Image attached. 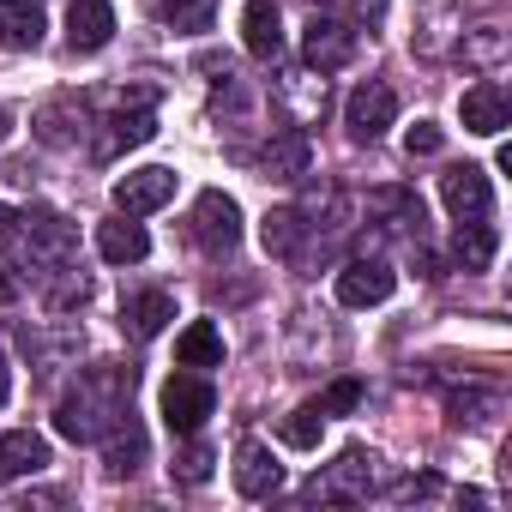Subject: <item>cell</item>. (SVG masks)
Instances as JSON below:
<instances>
[{"label": "cell", "instance_id": "cell-1", "mask_svg": "<svg viewBox=\"0 0 512 512\" xmlns=\"http://www.w3.org/2000/svg\"><path fill=\"white\" fill-rule=\"evenodd\" d=\"M19 241L31 247V260L49 266V272H67L73 253H79V229H73L61 211H43V205L19 211Z\"/></svg>", "mask_w": 512, "mask_h": 512}, {"label": "cell", "instance_id": "cell-2", "mask_svg": "<svg viewBox=\"0 0 512 512\" xmlns=\"http://www.w3.org/2000/svg\"><path fill=\"white\" fill-rule=\"evenodd\" d=\"M163 422H169V434H199L205 428V416L217 410V386L199 374V368H187V374H169L163 380Z\"/></svg>", "mask_w": 512, "mask_h": 512}, {"label": "cell", "instance_id": "cell-3", "mask_svg": "<svg viewBox=\"0 0 512 512\" xmlns=\"http://www.w3.org/2000/svg\"><path fill=\"white\" fill-rule=\"evenodd\" d=\"M380 488V452H338V464H326V476L308 482V500H368Z\"/></svg>", "mask_w": 512, "mask_h": 512}, {"label": "cell", "instance_id": "cell-4", "mask_svg": "<svg viewBox=\"0 0 512 512\" xmlns=\"http://www.w3.org/2000/svg\"><path fill=\"white\" fill-rule=\"evenodd\" d=\"M350 55H356V25L344 13H314L302 31V61L314 73H338V67H350Z\"/></svg>", "mask_w": 512, "mask_h": 512}, {"label": "cell", "instance_id": "cell-5", "mask_svg": "<svg viewBox=\"0 0 512 512\" xmlns=\"http://www.w3.org/2000/svg\"><path fill=\"white\" fill-rule=\"evenodd\" d=\"M187 235L205 247V253H229L235 241H241V205L229 199V193H217V187H205L199 199H193V217H187Z\"/></svg>", "mask_w": 512, "mask_h": 512}, {"label": "cell", "instance_id": "cell-6", "mask_svg": "<svg viewBox=\"0 0 512 512\" xmlns=\"http://www.w3.org/2000/svg\"><path fill=\"white\" fill-rule=\"evenodd\" d=\"M392 121H398V97H392V85L368 79V85H356V91H350V103H344V127H350V139L374 145Z\"/></svg>", "mask_w": 512, "mask_h": 512}, {"label": "cell", "instance_id": "cell-7", "mask_svg": "<svg viewBox=\"0 0 512 512\" xmlns=\"http://www.w3.org/2000/svg\"><path fill=\"white\" fill-rule=\"evenodd\" d=\"M169 199H175V169H163V163L127 169V175L115 181V211H127V217H151V211H163Z\"/></svg>", "mask_w": 512, "mask_h": 512}, {"label": "cell", "instance_id": "cell-8", "mask_svg": "<svg viewBox=\"0 0 512 512\" xmlns=\"http://www.w3.org/2000/svg\"><path fill=\"white\" fill-rule=\"evenodd\" d=\"M440 199H446V211H452L458 223H476V217H488V211H494L488 169H476V163H452V169L440 175Z\"/></svg>", "mask_w": 512, "mask_h": 512}, {"label": "cell", "instance_id": "cell-9", "mask_svg": "<svg viewBox=\"0 0 512 512\" xmlns=\"http://www.w3.org/2000/svg\"><path fill=\"white\" fill-rule=\"evenodd\" d=\"M392 290H398V272L386 260H350L338 272V302L344 308H380Z\"/></svg>", "mask_w": 512, "mask_h": 512}, {"label": "cell", "instance_id": "cell-10", "mask_svg": "<svg viewBox=\"0 0 512 512\" xmlns=\"http://www.w3.org/2000/svg\"><path fill=\"white\" fill-rule=\"evenodd\" d=\"M458 121H464V133H476V139H494V133H506V121H512V103H506V91H500L494 79H482V85H470V91H464V103H458Z\"/></svg>", "mask_w": 512, "mask_h": 512}, {"label": "cell", "instance_id": "cell-11", "mask_svg": "<svg viewBox=\"0 0 512 512\" xmlns=\"http://www.w3.org/2000/svg\"><path fill=\"white\" fill-rule=\"evenodd\" d=\"M278 103L290 109V127H314L326 115V73H314V67L284 73L278 79Z\"/></svg>", "mask_w": 512, "mask_h": 512}, {"label": "cell", "instance_id": "cell-12", "mask_svg": "<svg viewBox=\"0 0 512 512\" xmlns=\"http://www.w3.org/2000/svg\"><path fill=\"white\" fill-rule=\"evenodd\" d=\"M235 488H241L247 500H272V494L284 488V464L272 458V446L247 440V446L235 452Z\"/></svg>", "mask_w": 512, "mask_h": 512}, {"label": "cell", "instance_id": "cell-13", "mask_svg": "<svg viewBox=\"0 0 512 512\" xmlns=\"http://www.w3.org/2000/svg\"><path fill=\"white\" fill-rule=\"evenodd\" d=\"M308 163H314V139H308V127H284V133H272V145H266V157H260L266 181H302Z\"/></svg>", "mask_w": 512, "mask_h": 512}, {"label": "cell", "instance_id": "cell-14", "mask_svg": "<svg viewBox=\"0 0 512 512\" xmlns=\"http://www.w3.org/2000/svg\"><path fill=\"white\" fill-rule=\"evenodd\" d=\"M109 37H115V7L109 0H73V13H67L73 55H97V49H109Z\"/></svg>", "mask_w": 512, "mask_h": 512}, {"label": "cell", "instance_id": "cell-15", "mask_svg": "<svg viewBox=\"0 0 512 512\" xmlns=\"http://www.w3.org/2000/svg\"><path fill=\"white\" fill-rule=\"evenodd\" d=\"M241 43H247L253 61H278L284 55V19H278L272 0H247L241 7Z\"/></svg>", "mask_w": 512, "mask_h": 512}, {"label": "cell", "instance_id": "cell-16", "mask_svg": "<svg viewBox=\"0 0 512 512\" xmlns=\"http://www.w3.org/2000/svg\"><path fill=\"white\" fill-rule=\"evenodd\" d=\"M169 320H175V296L169 290H139V296L121 302V332L139 338V344H151Z\"/></svg>", "mask_w": 512, "mask_h": 512}, {"label": "cell", "instance_id": "cell-17", "mask_svg": "<svg viewBox=\"0 0 512 512\" xmlns=\"http://www.w3.org/2000/svg\"><path fill=\"white\" fill-rule=\"evenodd\" d=\"M103 464H109V476H133L145 464V428L133 422V410H121L103 428Z\"/></svg>", "mask_w": 512, "mask_h": 512}, {"label": "cell", "instance_id": "cell-18", "mask_svg": "<svg viewBox=\"0 0 512 512\" xmlns=\"http://www.w3.org/2000/svg\"><path fill=\"white\" fill-rule=\"evenodd\" d=\"M97 253L109 266H139L145 253H151V235H145V223H133L127 211L121 217H109L103 229H97Z\"/></svg>", "mask_w": 512, "mask_h": 512}, {"label": "cell", "instance_id": "cell-19", "mask_svg": "<svg viewBox=\"0 0 512 512\" xmlns=\"http://www.w3.org/2000/svg\"><path fill=\"white\" fill-rule=\"evenodd\" d=\"M49 464V440L31 434V428H13L0 434V482H19V476H37Z\"/></svg>", "mask_w": 512, "mask_h": 512}, {"label": "cell", "instance_id": "cell-20", "mask_svg": "<svg viewBox=\"0 0 512 512\" xmlns=\"http://www.w3.org/2000/svg\"><path fill=\"white\" fill-rule=\"evenodd\" d=\"M368 217H380V229H416L422 235V199L410 187H380L368 193Z\"/></svg>", "mask_w": 512, "mask_h": 512}, {"label": "cell", "instance_id": "cell-21", "mask_svg": "<svg viewBox=\"0 0 512 512\" xmlns=\"http://www.w3.org/2000/svg\"><path fill=\"white\" fill-rule=\"evenodd\" d=\"M175 362H181V368H199V374H205V368H223V332H217L211 320H193V326L175 338Z\"/></svg>", "mask_w": 512, "mask_h": 512}, {"label": "cell", "instance_id": "cell-22", "mask_svg": "<svg viewBox=\"0 0 512 512\" xmlns=\"http://www.w3.org/2000/svg\"><path fill=\"white\" fill-rule=\"evenodd\" d=\"M260 241H266V253H272V260H296V253H302V241H308V223H302V211H296V205H284V211H266V223H260Z\"/></svg>", "mask_w": 512, "mask_h": 512}, {"label": "cell", "instance_id": "cell-23", "mask_svg": "<svg viewBox=\"0 0 512 512\" xmlns=\"http://www.w3.org/2000/svg\"><path fill=\"white\" fill-rule=\"evenodd\" d=\"M0 43L7 49H37L43 43V7L37 0H7V7H0Z\"/></svg>", "mask_w": 512, "mask_h": 512}, {"label": "cell", "instance_id": "cell-24", "mask_svg": "<svg viewBox=\"0 0 512 512\" xmlns=\"http://www.w3.org/2000/svg\"><path fill=\"white\" fill-rule=\"evenodd\" d=\"M494 247H500V235L476 217V223H458V235H452V260H458L464 272H488V266H494Z\"/></svg>", "mask_w": 512, "mask_h": 512}, {"label": "cell", "instance_id": "cell-25", "mask_svg": "<svg viewBox=\"0 0 512 512\" xmlns=\"http://www.w3.org/2000/svg\"><path fill=\"white\" fill-rule=\"evenodd\" d=\"M278 434H284V446L314 452V446H320V434H326V410H320V404H302V410H290V416H284V428H278Z\"/></svg>", "mask_w": 512, "mask_h": 512}, {"label": "cell", "instance_id": "cell-26", "mask_svg": "<svg viewBox=\"0 0 512 512\" xmlns=\"http://www.w3.org/2000/svg\"><path fill=\"white\" fill-rule=\"evenodd\" d=\"M151 133H157V121H151L145 109H133V115L121 109V115L109 121V139H103V157H109V151H133V145H145Z\"/></svg>", "mask_w": 512, "mask_h": 512}, {"label": "cell", "instance_id": "cell-27", "mask_svg": "<svg viewBox=\"0 0 512 512\" xmlns=\"http://www.w3.org/2000/svg\"><path fill=\"white\" fill-rule=\"evenodd\" d=\"M163 13L175 31H205L211 25V0H163Z\"/></svg>", "mask_w": 512, "mask_h": 512}, {"label": "cell", "instance_id": "cell-28", "mask_svg": "<svg viewBox=\"0 0 512 512\" xmlns=\"http://www.w3.org/2000/svg\"><path fill=\"white\" fill-rule=\"evenodd\" d=\"M187 440H193V434H187ZM211 464H217V458H211V446H199V440H193V446H187V452H181L169 470H175L181 482H193V488H199V482L211 476Z\"/></svg>", "mask_w": 512, "mask_h": 512}, {"label": "cell", "instance_id": "cell-29", "mask_svg": "<svg viewBox=\"0 0 512 512\" xmlns=\"http://www.w3.org/2000/svg\"><path fill=\"white\" fill-rule=\"evenodd\" d=\"M452 422H488V410H494V392H452Z\"/></svg>", "mask_w": 512, "mask_h": 512}, {"label": "cell", "instance_id": "cell-30", "mask_svg": "<svg viewBox=\"0 0 512 512\" xmlns=\"http://www.w3.org/2000/svg\"><path fill=\"white\" fill-rule=\"evenodd\" d=\"M464 55H470V61H500V55H506V37H500L494 25H482L476 37H464Z\"/></svg>", "mask_w": 512, "mask_h": 512}, {"label": "cell", "instance_id": "cell-31", "mask_svg": "<svg viewBox=\"0 0 512 512\" xmlns=\"http://www.w3.org/2000/svg\"><path fill=\"white\" fill-rule=\"evenodd\" d=\"M440 145H446V133H440L434 121H416V127L404 133V151H410V157H434Z\"/></svg>", "mask_w": 512, "mask_h": 512}, {"label": "cell", "instance_id": "cell-32", "mask_svg": "<svg viewBox=\"0 0 512 512\" xmlns=\"http://www.w3.org/2000/svg\"><path fill=\"white\" fill-rule=\"evenodd\" d=\"M85 296H91V284H85V278L73 272V278H67V284H61V290L49 296V314H67V308H85Z\"/></svg>", "mask_w": 512, "mask_h": 512}, {"label": "cell", "instance_id": "cell-33", "mask_svg": "<svg viewBox=\"0 0 512 512\" xmlns=\"http://www.w3.org/2000/svg\"><path fill=\"white\" fill-rule=\"evenodd\" d=\"M356 404H362V386H356V380H338V386L320 398V410H326V416H344V410H356Z\"/></svg>", "mask_w": 512, "mask_h": 512}, {"label": "cell", "instance_id": "cell-34", "mask_svg": "<svg viewBox=\"0 0 512 512\" xmlns=\"http://www.w3.org/2000/svg\"><path fill=\"white\" fill-rule=\"evenodd\" d=\"M392 494H398V500H434V494H440V476H410V482H398Z\"/></svg>", "mask_w": 512, "mask_h": 512}, {"label": "cell", "instance_id": "cell-35", "mask_svg": "<svg viewBox=\"0 0 512 512\" xmlns=\"http://www.w3.org/2000/svg\"><path fill=\"white\" fill-rule=\"evenodd\" d=\"M13 241H19V211L0 205V247H13Z\"/></svg>", "mask_w": 512, "mask_h": 512}, {"label": "cell", "instance_id": "cell-36", "mask_svg": "<svg viewBox=\"0 0 512 512\" xmlns=\"http://www.w3.org/2000/svg\"><path fill=\"white\" fill-rule=\"evenodd\" d=\"M350 13H356V19H368V25H374V19H386V0H350Z\"/></svg>", "mask_w": 512, "mask_h": 512}, {"label": "cell", "instance_id": "cell-37", "mask_svg": "<svg viewBox=\"0 0 512 512\" xmlns=\"http://www.w3.org/2000/svg\"><path fill=\"white\" fill-rule=\"evenodd\" d=\"M13 302H19V278L0 266V308H13Z\"/></svg>", "mask_w": 512, "mask_h": 512}, {"label": "cell", "instance_id": "cell-38", "mask_svg": "<svg viewBox=\"0 0 512 512\" xmlns=\"http://www.w3.org/2000/svg\"><path fill=\"white\" fill-rule=\"evenodd\" d=\"M13 398V368H7V350H0V404Z\"/></svg>", "mask_w": 512, "mask_h": 512}, {"label": "cell", "instance_id": "cell-39", "mask_svg": "<svg viewBox=\"0 0 512 512\" xmlns=\"http://www.w3.org/2000/svg\"><path fill=\"white\" fill-rule=\"evenodd\" d=\"M7 139H13V109L0 103V145H7Z\"/></svg>", "mask_w": 512, "mask_h": 512}, {"label": "cell", "instance_id": "cell-40", "mask_svg": "<svg viewBox=\"0 0 512 512\" xmlns=\"http://www.w3.org/2000/svg\"><path fill=\"white\" fill-rule=\"evenodd\" d=\"M0 7H7V0H0Z\"/></svg>", "mask_w": 512, "mask_h": 512}]
</instances>
